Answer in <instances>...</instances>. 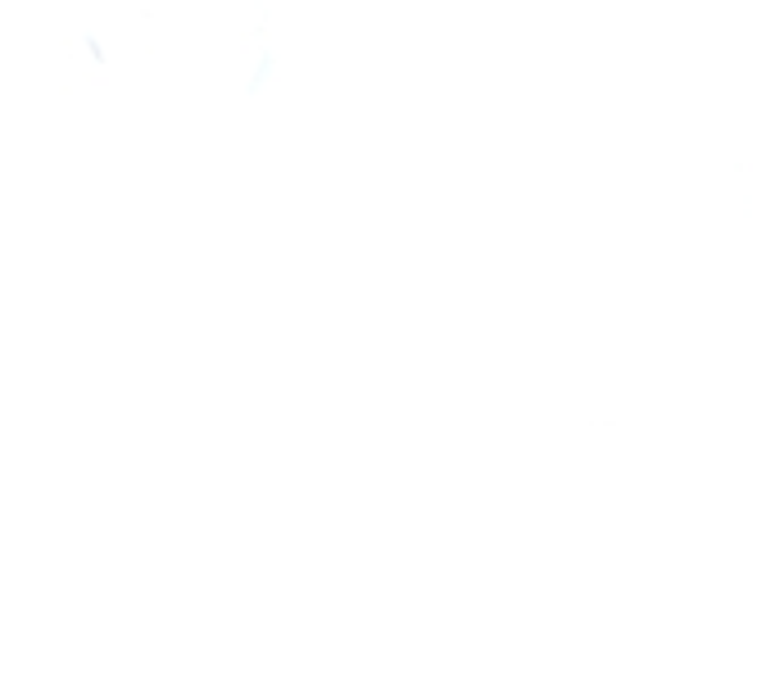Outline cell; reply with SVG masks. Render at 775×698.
Listing matches in <instances>:
<instances>
[{"label":"cell","mask_w":775,"mask_h":698,"mask_svg":"<svg viewBox=\"0 0 775 698\" xmlns=\"http://www.w3.org/2000/svg\"><path fill=\"white\" fill-rule=\"evenodd\" d=\"M87 50H91V64H109V50L100 37H87Z\"/></svg>","instance_id":"7a4b0ae2"},{"label":"cell","mask_w":775,"mask_h":698,"mask_svg":"<svg viewBox=\"0 0 775 698\" xmlns=\"http://www.w3.org/2000/svg\"><path fill=\"white\" fill-rule=\"evenodd\" d=\"M272 73H277V55H272V50H263L259 64H254V73L245 78V96H263V91H268V82H272Z\"/></svg>","instance_id":"6da1fadb"}]
</instances>
